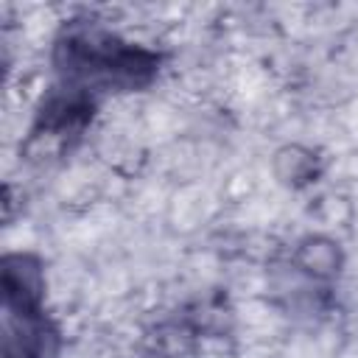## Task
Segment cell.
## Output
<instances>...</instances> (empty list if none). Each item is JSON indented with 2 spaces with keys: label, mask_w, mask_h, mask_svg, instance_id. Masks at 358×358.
I'll list each match as a JSON object with an SVG mask.
<instances>
[{
  "label": "cell",
  "mask_w": 358,
  "mask_h": 358,
  "mask_svg": "<svg viewBox=\"0 0 358 358\" xmlns=\"http://www.w3.org/2000/svg\"><path fill=\"white\" fill-rule=\"evenodd\" d=\"M3 288V358H59L64 350L62 322L48 305V266L34 249L0 257Z\"/></svg>",
  "instance_id": "cell-2"
},
{
  "label": "cell",
  "mask_w": 358,
  "mask_h": 358,
  "mask_svg": "<svg viewBox=\"0 0 358 358\" xmlns=\"http://www.w3.org/2000/svg\"><path fill=\"white\" fill-rule=\"evenodd\" d=\"M101 103L103 101L87 92L50 81L34 106L25 137L20 140V159L28 165H50L70 157L90 134Z\"/></svg>",
  "instance_id": "cell-4"
},
{
  "label": "cell",
  "mask_w": 358,
  "mask_h": 358,
  "mask_svg": "<svg viewBox=\"0 0 358 358\" xmlns=\"http://www.w3.org/2000/svg\"><path fill=\"white\" fill-rule=\"evenodd\" d=\"M271 171L277 176V182L288 190H305V187H313L324 171H327V159L310 148V145H302V143H285L274 151L271 157Z\"/></svg>",
  "instance_id": "cell-5"
},
{
  "label": "cell",
  "mask_w": 358,
  "mask_h": 358,
  "mask_svg": "<svg viewBox=\"0 0 358 358\" xmlns=\"http://www.w3.org/2000/svg\"><path fill=\"white\" fill-rule=\"evenodd\" d=\"M235 333V308L227 288L196 294L143 327L137 350L145 358H185L207 341H224Z\"/></svg>",
  "instance_id": "cell-3"
},
{
  "label": "cell",
  "mask_w": 358,
  "mask_h": 358,
  "mask_svg": "<svg viewBox=\"0 0 358 358\" xmlns=\"http://www.w3.org/2000/svg\"><path fill=\"white\" fill-rule=\"evenodd\" d=\"M53 84L87 92L98 101L151 90L165 73L168 53L109 28L95 14H73L50 39Z\"/></svg>",
  "instance_id": "cell-1"
}]
</instances>
